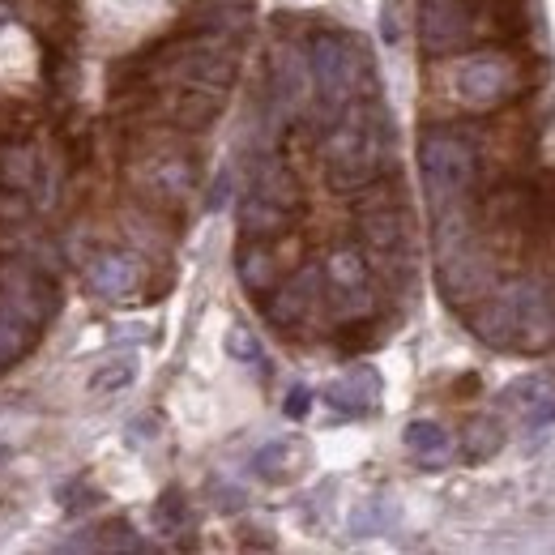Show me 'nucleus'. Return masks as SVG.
I'll use <instances>...</instances> for the list:
<instances>
[{"instance_id": "f257e3e1", "label": "nucleus", "mask_w": 555, "mask_h": 555, "mask_svg": "<svg viewBox=\"0 0 555 555\" xmlns=\"http://www.w3.org/2000/svg\"><path fill=\"white\" fill-rule=\"evenodd\" d=\"M389 116L380 103H346L325 137V180L333 193H355L385 171Z\"/></svg>"}, {"instance_id": "f03ea898", "label": "nucleus", "mask_w": 555, "mask_h": 555, "mask_svg": "<svg viewBox=\"0 0 555 555\" xmlns=\"http://www.w3.org/2000/svg\"><path fill=\"white\" fill-rule=\"evenodd\" d=\"M474 150L470 141H462L449 129H432L419 141V176L427 188V201H432V214L449 210V205H462V197L474 184Z\"/></svg>"}, {"instance_id": "7ed1b4c3", "label": "nucleus", "mask_w": 555, "mask_h": 555, "mask_svg": "<svg viewBox=\"0 0 555 555\" xmlns=\"http://www.w3.org/2000/svg\"><path fill=\"white\" fill-rule=\"evenodd\" d=\"M308 69H312L316 94H321V107L329 116H338L359 94L363 52H355L351 39H342V35H316L308 47Z\"/></svg>"}, {"instance_id": "20e7f679", "label": "nucleus", "mask_w": 555, "mask_h": 555, "mask_svg": "<svg viewBox=\"0 0 555 555\" xmlns=\"http://www.w3.org/2000/svg\"><path fill=\"white\" fill-rule=\"evenodd\" d=\"M436 287L453 308H470V304H479L483 295L496 291V265H491L487 252H479L466 240L449 252H440Z\"/></svg>"}, {"instance_id": "39448f33", "label": "nucleus", "mask_w": 555, "mask_h": 555, "mask_svg": "<svg viewBox=\"0 0 555 555\" xmlns=\"http://www.w3.org/2000/svg\"><path fill=\"white\" fill-rule=\"evenodd\" d=\"M0 304H5L26 329H43L47 321L56 316L60 299H56V282L39 274V269H30L26 261H9L0 269Z\"/></svg>"}, {"instance_id": "423d86ee", "label": "nucleus", "mask_w": 555, "mask_h": 555, "mask_svg": "<svg viewBox=\"0 0 555 555\" xmlns=\"http://www.w3.org/2000/svg\"><path fill=\"white\" fill-rule=\"evenodd\" d=\"M321 274L329 278V299H333V316L338 321H359L372 312V282H368V261L355 248H342L325 261Z\"/></svg>"}, {"instance_id": "0eeeda50", "label": "nucleus", "mask_w": 555, "mask_h": 555, "mask_svg": "<svg viewBox=\"0 0 555 555\" xmlns=\"http://www.w3.org/2000/svg\"><path fill=\"white\" fill-rule=\"evenodd\" d=\"M517 73L500 56H470L453 69V90L466 107H496L513 94Z\"/></svg>"}, {"instance_id": "6e6552de", "label": "nucleus", "mask_w": 555, "mask_h": 555, "mask_svg": "<svg viewBox=\"0 0 555 555\" xmlns=\"http://www.w3.org/2000/svg\"><path fill=\"white\" fill-rule=\"evenodd\" d=\"M470 13L462 0H419V43L427 56H449L470 43Z\"/></svg>"}, {"instance_id": "1a4fd4ad", "label": "nucleus", "mask_w": 555, "mask_h": 555, "mask_svg": "<svg viewBox=\"0 0 555 555\" xmlns=\"http://www.w3.org/2000/svg\"><path fill=\"white\" fill-rule=\"evenodd\" d=\"M517 351H551L555 346V299L543 282H517Z\"/></svg>"}, {"instance_id": "9d476101", "label": "nucleus", "mask_w": 555, "mask_h": 555, "mask_svg": "<svg viewBox=\"0 0 555 555\" xmlns=\"http://www.w3.org/2000/svg\"><path fill=\"white\" fill-rule=\"evenodd\" d=\"M470 333L483 346H491V351H509V346H517V291L504 287V291L483 295L470 312Z\"/></svg>"}, {"instance_id": "9b49d317", "label": "nucleus", "mask_w": 555, "mask_h": 555, "mask_svg": "<svg viewBox=\"0 0 555 555\" xmlns=\"http://www.w3.org/2000/svg\"><path fill=\"white\" fill-rule=\"evenodd\" d=\"M316 299H321V269L308 265V269H299L295 278L282 282L265 312H269V321H274L278 329H295V325H304L312 316Z\"/></svg>"}, {"instance_id": "f8f14e48", "label": "nucleus", "mask_w": 555, "mask_h": 555, "mask_svg": "<svg viewBox=\"0 0 555 555\" xmlns=\"http://www.w3.org/2000/svg\"><path fill=\"white\" fill-rule=\"evenodd\" d=\"M376 398H380V376L368 363H359V368L325 385V402L333 410H342V415H363V410L376 406Z\"/></svg>"}, {"instance_id": "ddd939ff", "label": "nucleus", "mask_w": 555, "mask_h": 555, "mask_svg": "<svg viewBox=\"0 0 555 555\" xmlns=\"http://www.w3.org/2000/svg\"><path fill=\"white\" fill-rule=\"evenodd\" d=\"M86 282H90V291L103 299H129L141 282V269L129 252H103V257H94V265L86 269Z\"/></svg>"}, {"instance_id": "4468645a", "label": "nucleus", "mask_w": 555, "mask_h": 555, "mask_svg": "<svg viewBox=\"0 0 555 555\" xmlns=\"http://www.w3.org/2000/svg\"><path fill=\"white\" fill-rule=\"evenodd\" d=\"M252 193H257L261 201H269V205H278V210H287V214L299 210V180L274 154H265L257 163V171H252Z\"/></svg>"}, {"instance_id": "2eb2a0df", "label": "nucleus", "mask_w": 555, "mask_h": 555, "mask_svg": "<svg viewBox=\"0 0 555 555\" xmlns=\"http://www.w3.org/2000/svg\"><path fill=\"white\" fill-rule=\"evenodd\" d=\"M176 77H184L188 86H214V90H227L231 77H235V60L218 47H193L180 65H176Z\"/></svg>"}, {"instance_id": "dca6fc26", "label": "nucleus", "mask_w": 555, "mask_h": 555, "mask_svg": "<svg viewBox=\"0 0 555 555\" xmlns=\"http://www.w3.org/2000/svg\"><path fill=\"white\" fill-rule=\"evenodd\" d=\"M406 231H410V218L402 210H393V205L372 210V214L363 210V218H359V235L372 252H398L406 244Z\"/></svg>"}, {"instance_id": "f3484780", "label": "nucleus", "mask_w": 555, "mask_h": 555, "mask_svg": "<svg viewBox=\"0 0 555 555\" xmlns=\"http://www.w3.org/2000/svg\"><path fill=\"white\" fill-rule=\"evenodd\" d=\"M406 449L415 453L427 470H440L444 462H449V453H453V440H449V432H444L440 423L415 419V423L406 427Z\"/></svg>"}, {"instance_id": "a211bd4d", "label": "nucleus", "mask_w": 555, "mask_h": 555, "mask_svg": "<svg viewBox=\"0 0 555 555\" xmlns=\"http://www.w3.org/2000/svg\"><path fill=\"white\" fill-rule=\"evenodd\" d=\"M222 111V90L214 86H188L176 107H171V116H176L180 129H205V124H214V116Z\"/></svg>"}, {"instance_id": "6ab92c4d", "label": "nucleus", "mask_w": 555, "mask_h": 555, "mask_svg": "<svg viewBox=\"0 0 555 555\" xmlns=\"http://www.w3.org/2000/svg\"><path fill=\"white\" fill-rule=\"evenodd\" d=\"M287 210H278V205H269L261 201L257 193H248L240 201V231L248 235V240H269V235H278V231H287Z\"/></svg>"}, {"instance_id": "aec40b11", "label": "nucleus", "mask_w": 555, "mask_h": 555, "mask_svg": "<svg viewBox=\"0 0 555 555\" xmlns=\"http://www.w3.org/2000/svg\"><path fill=\"white\" fill-rule=\"evenodd\" d=\"M240 282H244L248 295H265V291L278 287V261L265 244H248L240 252Z\"/></svg>"}, {"instance_id": "412c9836", "label": "nucleus", "mask_w": 555, "mask_h": 555, "mask_svg": "<svg viewBox=\"0 0 555 555\" xmlns=\"http://www.w3.org/2000/svg\"><path fill=\"white\" fill-rule=\"evenodd\" d=\"M299 457H304V444L274 440V444H265V449L252 457V470H257L261 479H269V483H287L291 474L299 470Z\"/></svg>"}, {"instance_id": "4be33fe9", "label": "nucleus", "mask_w": 555, "mask_h": 555, "mask_svg": "<svg viewBox=\"0 0 555 555\" xmlns=\"http://www.w3.org/2000/svg\"><path fill=\"white\" fill-rule=\"evenodd\" d=\"M274 94H278V103H287V107L304 99V56H299L295 47H278L274 52Z\"/></svg>"}, {"instance_id": "5701e85b", "label": "nucleus", "mask_w": 555, "mask_h": 555, "mask_svg": "<svg viewBox=\"0 0 555 555\" xmlns=\"http://www.w3.org/2000/svg\"><path fill=\"white\" fill-rule=\"evenodd\" d=\"M39 333L35 329H26L18 316H13L5 304H0V372L5 368H13V363H18L22 355H26V346L35 342Z\"/></svg>"}, {"instance_id": "b1692460", "label": "nucleus", "mask_w": 555, "mask_h": 555, "mask_svg": "<svg viewBox=\"0 0 555 555\" xmlns=\"http://www.w3.org/2000/svg\"><path fill=\"white\" fill-rule=\"evenodd\" d=\"M133 380H137V355H116L94 368L90 393H120V389H129Z\"/></svg>"}, {"instance_id": "393cba45", "label": "nucleus", "mask_w": 555, "mask_h": 555, "mask_svg": "<svg viewBox=\"0 0 555 555\" xmlns=\"http://www.w3.org/2000/svg\"><path fill=\"white\" fill-rule=\"evenodd\" d=\"M500 444H504V432H500V423L491 415L474 419L466 427V457H470V462H487V457H496Z\"/></svg>"}, {"instance_id": "a878e982", "label": "nucleus", "mask_w": 555, "mask_h": 555, "mask_svg": "<svg viewBox=\"0 0 555 555\" xmlns=\"http://www.w3.org/2000/svg\"><path fill=\"white\" fill-rule=\"evenodd\" d=\"M222 351H227L235 363H261V342H257V333H252L248 325H240L235 321L231 329H227V338H222Z\"/></svg>"}, {"instance_id": "bb28decb", "label": "nucleus", "mask_w": 555, "mask_h": 555, "mask_svg": "<svg viewBox=\"0 0 555 555\" xmlns=\"http://www.w3.org/2000/svg\"><path fill=\"white\" fill-rule=\"evenodd\" d=\"M154 526L163 530V534H176L184 526V496H180L176 487L163 491V500L154 504Z\"/></svg>"}, {"instance_id": "cd10ccee", "label": "nucleus", "mask_w": 555, "mask_h": 555, "mask_svg": "<svg viewBox=\"0 0 555 555\" xmlns=\"http://www.w3.org/2000/svg\"><path fill=\"white\" fill-rule=\"evenodd\" d=\"M380 530H385V504H380V500H363L359 509L351 513V534L368 538V534H380Z\"/></svg>"}, {"instance_id": "c85d7f7f", "label": "nucleus", "mask_w": 555, "mask_h": 555, "mask_svg": "<svg viewBox=\"0 0 555 555\" xmlns=\"http://www.w3.org/2000/svg\"><path fill=\"white\" fill-rule=\"evenodd\" d=\"M543 389H547V380L543 376H521V380H513L509 389L500 393V406H530L534 398H543Z\"/></svg>"}, {"instance_id": "c756f323", "label": "nucleus", "mask_w": 555, "mask_h": 555, "mask_svg": "<svg viewBox=\"0 0 555 555\" xmlns=\"http://www.w3.org/2000/svg\"><path fill=\"white\" fill-rule=\"evenodd\" d=\"M308 410H312V389L308 385H291L287 402H282V415H287V419H304Z\"/></svg>"}, {"instance_id": "7c9ffc66", "label": "nucleus", "mask_w": 555, "mask_h": 555, "mask_svg": "<svg viewBox=\"0 0 555 555\" xmlns=\"http://www.w3.org/2000/svg\"><path fill=\"white\" fill-rule=\"evenodd\" d=\"M526 423L534 427H547V423H555V398H534L530 402V410H526Z\"/></svg>"}, {"instance_id": "2f4dec72", "label": "nucleus", "mask_w": 555, "mask_h": 555, "mask_svg": "<svg viewBox=\"0 0 555 555\" xmlns=\"http://www.w3.org/2000/svg\"><path fill=\"white\" fill-rule=\"evenodd\" d=\"M0 214H5V218H13V222H18V218L26 214V201H22L18 193H13V188H0Z\"/></svg>"}, {"instance_id": "473e14b6", "label": "nucleus", "mask_w": 555, "mask_h": 555, "mask_svg": "<svg viewBox=\"0 0 555 555\" xmlns=\"http://www.w3.org/2000/svg\"><path fill=\"white\" fill-rule=\"evenodd\" d=\"M227 188H231V176H227V171H222V176L214 180V193H210V210H218V205L227 201Z\"/></svg>"}, {"instance_id": "72a5a7b5", "label": "nucleus", "mask_w": 555, "mask_h": 555, "mask_svg": "<svg viewBox=\"0 0 555 555\" xmlns=\"http://www.w3.org/2000/svg\"><path fill=\"white\" fill-rule=\"evenodd\" d=\"M9 457H13L9 449H0V470H5V466H9Z\"/></svg>"}]
</instances>
